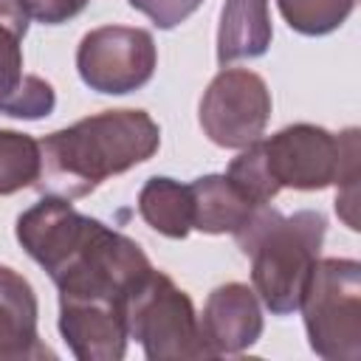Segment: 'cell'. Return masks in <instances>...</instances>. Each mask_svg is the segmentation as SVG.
I'll return each instance as SVG.
<instances>
[{"label": "cell", "instance_id": "4fadbf2b", "mask_svg": "<svg viewBox=\"0 0 361 361\" xmlns=\"http://www.w3.org/2000/svg\"><path fill=\"white\" fill-rule=\"evenodd\" d=\"M192 189V228L203 234H234L257 209L223 172L200 175Z\"/></svg>", "mask_w": 361, "mask_h": 361}, {"label": "cell", "instance_id": "3957f363", "mask_svg": "<svg viewBox=\"0 0 361 361\" xmlns=\"http://www.w3.org/2000/svg\"><path fill=\"white\" fill-rule=\"evenodd\" d=\"M327 217L316 209L282 214L257 206L254 214L234 231L240 251L251 259V288L274 316L299 310L310 271L322 254Z\"/></svg>", "mask_w": 361, "mask_h": 361}, {"label": "cell", "instance_id": "5b68a950", "mask_svg": "<svg viewBox=\"0 0 361 361\" xmlns=\"http://www.w3.org/2000/svg\"><path fill=\"white\" fill-rule=\"evenodd\" d=\"M127 333L149 361L212 358L189 293L158 268H149L127 293Z\"/></svg>", "mask_w": 361, "mask_h": 361}, {"label": "cell", "instance_id": "e0dca14e", "mask_svg": "<svg viewBox=\"0 0 361 361\" xmlns=\"http://www.w3.org/2000/svg\"><path fill=\"white\" fill-rule=\"evenodd\" d=\"M288 28L305 37H324L344 25L355 0H276Z\"/></svg>", "mask_w": 361, "mask_h": 361}, {"label": "cell", "instance_id": "8992f818", "mask_svg": "<svg viewBox=\"0 0 361 361\" xmlns=\"http://www.w3.org/2000/svg\"><path fill=\"white\" fill-rule=\"evenodd\" d=\"M271 90L257 71L223 68L200 96L203 135L223 149H243L262 138L271 121Z\"/></svg>", "mask_w": 361, "mask_h": 361}, {"label": "cell", "instance_id": "277c9868", "mask_svg": "<svg viewBox=\"0 0 361 361\" xmlns=\"http://www.w3.org/2000/svg\"><path fill=\"white\" fill-rule=\"evenodd\" d=\"M310 350L324 361L361 358V262L316 259L299 302Z\"/></svg>", "mask_w": 361, "mask_h": 361}, {"label": "cell", "instance_id": "ba28073f", "mask_svg": "<svg viewBox=\"0 0 361 361\" xmlns=\"http://www.w3.org/2000/svg\"><path fill=\"white\" fill-rule=\"evenodd\" d=\"M350 130L330 133L319 124H288L271 138H259V152L271 180L282 189L322 192L336 183Z\"/></svg>", "mask_w": 361, "mask_h": 361}, {"label": "cell", "instance_id": "ac0fdd59", "mask_svg": "<svg viewBox=\"0 0 361 361\" xmlns=\"http://www.w3.org/2000/svg\"><path fill=\"white\" fill-rule=\"evenodd\" d=\"M355 180H358V130L350 127V138H347V147H344L341 169H338V178H336V183L344 189V192L336 195V212L341 214V220L353 231H358V217H355L358 189H355Z\"/></svg>", "mask_w": 361, "mask_h": 361}, {"label": "cell", "instance_id": "5bb4252c", "mask_svg": "<svg viewBox=\"0 0 361 361\" xmlns=\"http://www.w3.org/2000/svg\"><path fill=\"white\" fill-rule=\"evenodd\" d=\"M141 220L169 240H183L192 231V189L166 175H152L138 192Z\"/></svg>", "mask_w": 361, "mask_h": 361}, {"label": "cell", "instance_id": "7c38bea8", "mask_svg": "<svg viewBox=\"0 0 361 361\" xmlns=\"http://www.w3.org/2000/svg\"><path fill=\"white\" fill-rule=\"evenodd\" d=\"M274 39L268 0H226L217 23V62L220 68L237 59L265 56Z\"/></svg>", "mask_w": 361, "mask_h": 361}, {"label": "cell", "instance_id": "6da1fadb", "mask_svg": "<svg viewBox=\"0 0 361 361\" xmlns=\"http://www.w3.org/2000/svg\"><path fill=\"white\" fill-rule=\"evenodd\" d=\"M17 243L51 276L59 302L127 305L133 285L152 268L144 248L71 200L42 195L17 217Z\"/></svg>", "mask_w": 361, "mask_h": 361}, {"label": "cell", "instance_id": "52a82bcc", "mask_svg": "<svg viewBox=\"0 0 361 361\" xmlns=\"http://www.w3.org/2000/svg\"><path fill=\"white\" fill-rule=\"evenodd\" d=\"M158 65V48L147 28L99 25L79 39V79L104 96H127L141 90Z\"/></svg>", "mask_w": 361, "mask_h": 361}, {"label": "cell", "instance_id": "9c48e42d", "mask_svg": "<svg viewBox=\"0 0 361 361\" xmlns=\"http://www.w3.org/2000/svg\"><path fill=\"white\" fill-rule=\"evenodd\" d=\"M200 336L212 353V358L220 355H240L248 347H254L262 336V307L254 288L243 282H226L217 285L203 305V313L197 316Z\"/></svg>", "mask_w": 361, "mask_h": 361}, {"label": "cell", "instance_id": "8fae6325", "mask_svg": "<svg viewBox=\"0 0 361 361\" xmlns=\"http://www.w3.org/2000/svg\"><path fill=\"white\" fill-rule=\"evenodd\" d=\"M39 302L31 282L0 265V361H39L54 353L39 341Z\"/></svg>", "mask_w": 361, "mask_h": 361}, {"label": "cell", "instance_id": "9a60e30c", "mask_svg": "<svg viewBox=\"0 0 361 361\" xmlns=\"http://www.w3.org/2000/svg\"><path fill=\"white\" fill-rule=\"evenodd\" d=\"M28 34V14L23 0H0V113L8 116L25 73H23V39Z\"/></svg>", "mask_w": 361, "mask_h": 361}, {"label": "cell", "instance_id": "30bf717a", "mask_svg": "<svg viewBox=\"0 0 361 361\" xmlns=\"http://www.w3.org/2000/svg\"><path fill=\"white\" fill-rule=\"evenodd\" d=\"M59 333L79 361H121L127 353V305L59 302Z\"/></svg>", "mask_w": 361, "mask_h": 361}, {"label": "cell", "instance_id": "d6986e66", "mask_svg": "<svg viewBox=\"0 0 361 361\" xmlns=\"http://www.w3.org/2000/svg\"><path fill=\"white\" fill-rule=\"evenodd\" d=\"M127 3L130 8L149 17L161 31L178 28L203 6V0H127Z\"/></svg>", "mask_w": 361, "mask_h": 361}, {"label": "cell", "instance_id": "ffe728a7", "mask_svg": "<svg viewBox=\"0 0 361 361\" xmlns=\"http://www.w3.org/2000/svg\"><path fill=\"white\" fill-rule=\"evenodd\" d=\"M87 3L90 0H23V8L42 25H62L82 14Z\"/></svg>", "mask_w": 361, "mask_h": 361}, {"label": "cell", "instance_id": "7a4b0ae2", "mask_svg": "<svg viewBox=\"0 0 361 361\" xmlns=\"http://www.w3.org/2000/svg\"><path fill=\"white\" fill-rule=\"evenodd\" d=\"M158 147L161 127L147 110L93 113L39 138V178L34 189L65 200L85 197L107 178L149 161Z\"/></svg>", "mask_w": 361, "mask_h": 361}, {"label": "cell", "instance_id": "2e32d148", "mask_svg": "<svg viewBox=\"0 0 361 361\" xmlns=\"http://www.w3.org/2000/svg\"><path fill=\"white\" fill-rule=\"evenodd\" d=\"M39 178V141L20 130H0V197L34 186Z\"/></svg>", "mask_w": 361, "mask_h": 361}]
</instances>
